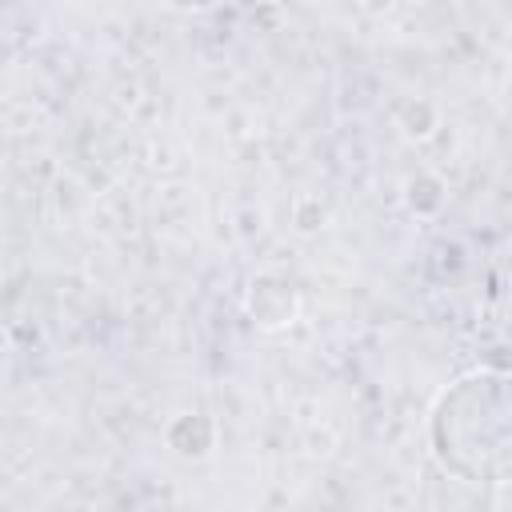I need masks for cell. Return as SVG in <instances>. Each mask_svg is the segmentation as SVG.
<instances>
[{"label": "cell", "mask_w": 512, "mask_h": 512, "mask_svg": "<svg viewBox=\"0 0 512 512\" xmlns=\"http://www.w3.org/2000/svg\"><path fill=\"white\" fill-rule=\"evenodd\" d=\"M400 128H404V136H412V140L432 136V128H436V108H432L428 100H408V104L400 108Z\"/></svg>", "instance_id": "cell-5"}, {"label": "cell", "mask_w": 512, "mask_h": 512, "mask_svg": "<svg viewBox=\"0 0 512 512\" xmlns=\"http://www.w3.org/2000/svg\"><path fill=\"white\" fill-rule=\"evenodd\" d=\"M440 204H444V184L436 176L420 172V176L408 180V208L412 212H436Z\"/></svg>", "instance_id": "cell-4"}, {"label": "cell", "mask_w": 512, "mask_h": 512, "mask_svg": "<svg viewBox=\"0 0 512 512\" xmlns=\"http://www.w3.org/2000/svg\"><path fill=\"white\" fill-rule=\"evenodd\" d=\"M164 440H168V448H172L176 456L200 460V456H208L212 444H216V424H212L204 412H180V416L168 424Z\"/></svg>", "instance_id": "cell-3"}, {"label": "cell", "mask_w": 512, "mask_h": 512, "mask_svg": "<svg viewBox=\"0 0 512 512\" xmlns=\"http://www.w3.org/2000/svg\"><path fill=\"white\" fill-rule=\"evenodd\" d=\"M428 448L464 484H512V372L456 376L428 412Z\"/></svg>", "instance_id": "cell-1"}, {"label": "cell", "mask_w": 512, "mask_h": 512, "mask_svg": "<svg viewBox=\"0 0 512 512\" xmlns=\"http://www.w3.org/2000/svg\"><path fill=\"white\" fill-rule=\"evenodd\" d=\"M244 308L252 316L256 328L264 332H276V328H288L300 312V296H296V284L280 272H256L252 284H248V296H244Z\"/></svg>", "instance_id": "cell-2"}]
</instances>
